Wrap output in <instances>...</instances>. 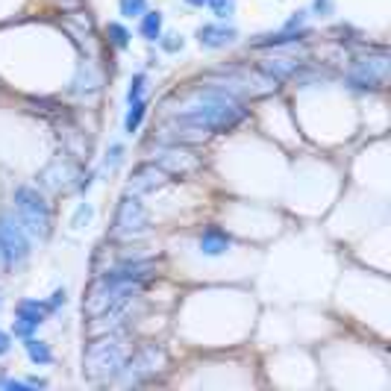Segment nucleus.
<instances>
[{
    "label": "nucleus",
    "mask_w": 391,
    "mask_h": 391,
    "mask_svg": "<svg viewBox=\"0 0 391 391\" xmlns=\"http://www.w3.org/2000/svg\"><path fill=\"white\" fill-rule=\"evenodd\" d=\"M121 154H124V147H121V145H115V147L109 150V156H106V168L115 171V168H118V162H121Z\"/></svg>",
    "instance_id": "obj_22"
},
{
    "label": "nucleus",
    "mask_w": 391,
    "mask_h": 391,
    "mask_svg": "<svg viewBox=\"0 0 391 391\" xmlns=\"http://www.w3.org/2000/svg\"><path fill=\"white\" fill-rule=\"evenodd\" d=\"M162 32V15L159 12H147L145 21H141V36H145L147 41H156Z\"/></svg>",
    "instance_id": "obj_15"
},
{
    "label": "nucleus",
    "mask_w": 391,
    "mask_h": 391,
    "mask_svg": "<svg viewBox=\"0 0 391 391\" xmlns=\"http://www.w3.org/2000/svg\"><path fill=\"white\" fill-rule=\"evenodd\" d=\"M145 9H147V0H121V15L127 18L145 15Z\"/></svg>",
    "instance_id": "obj_18"
},
{
    "label": "nucleus",
    "mask_w": 391,
    "mask_h": 391,
    "mask_svg": "<svg viewBox=\"0 0 391 391\" xmlns=\"http://www.w3.org/2000/svg\"><path fill=\"white\" fill-rule=\"evenodd\" d=\"M145 112H147V103L138 101L136 103H129V115H127V133H136L138 129V124H141V118H145Z\"/></svg>",
    "instance_id": "obj_16"
},
{
    "label": "nucleus",
    "mask_w": 391,
    "mask_h": 391,
    "mask_svg": "<svg viewBox=\"0 0 391 391\" xmlns=\"http://www.w3.org/2000/svg\"><path fill=\"white\" fill-rule=\"evenodd\" d=\"M9 344H12V341H9V335H6V332H0V356L9 353Z\"/></svg>",
    "instance_id": "obj_24"
},
{
    "label": "nucleus",
    "mask_w": 391,
    "mask_h": 391,
    "mask_svg": "<svg viewBox=\"0 0 391 391\" xmlns=\"http://www.w3.org/2000/svg\"><path fill=\"white\" fill-rule=\"evenodd\" d=\"M162 368H165V350L159 344H145L133 353V359L124 362V368L118 374H121V383L136 385V383H145V379L156 377Z\"/></svg>",
    "instance_id": "obj_3"
},
{
    "label": "nucleus",
    "mask_w": 391,
    "mask_h": 391,
    "mask_svg": "<svg viewBox=\"0 0 391 391\" xmlns=\"http://www.w3.org/2000/svg\"><path fill=\"white\" fill-rule=\"evenodd\" d=\"M209 6L215 9V15L218 18H230L233 9H235V0H209Z\"/></svg>",
    "instance_id": "obj_21"
},
{
    "label": "nucleus",
    "mask_w": 391,
    "mask_h": 391,
    "mask_svg": "<svg viewBox=\"0 0 391 391\" xmlns=\"http://www.w3.org/2000/svg\"><path fill=\"white\" fill-rule=\"evenodd\" d=\"M165 47H168V50H177V47H182V39H180V36H168Z\"/></svg>",
    "instance_id": "obj_23"
},
{
    "label": "nucleus",
    "mask_w": 391,
    "mask_h": 391,
    "mask_svg": "<svg viewBox=\"0 0 391 391\" xmlns=\"http://www.w3.org/2000/svg\"><path fill=\"white\" fill-rule=\"evenodd\" d=\"M50 306L47 303H39V300H24L18 306V324H15V332L18 335H30L32 330L39 327L41 321H45V312Z\"/></svg>",
    "instance_id": "obj_11"
},
{
    "label": "nucleus",
    "mask_w": 391,
    "mask_h": 391,
    "mask_svg": "<svg viewBox=\"0 0 391 391\" xmlns=\"http://www.w3.org/2000/svg\"><path fill=\"white\" fill-rule=\"evenodd\" d=\"M259 71H265L268 77H274L279 83V80H286L297 71V62L295 59H268V62H262V68Z\"/></svg>",
    "instance_id": "obj_14"
},
{
    "label": "nucleus",
    "mask_w": 391,
    "mask_h": 391,
    "mask_svg": "<svg viewBox=\"0 0 391 391\" xmlns=\"http://www.w3.org/2000/svg\"><path fill=\"white\" fill-rule=\"evenodd\" d=\"M59 303H65V288H62V291H56V295H53V303H50V306H59Z\"/></svg>",
    "instance_id": "obj_25"
},
{
    "label": "nucleus",
    "mask_w": 391,
    "mask_h": 391,
    "mask_svg": "<svg viewBox=\"0 0 391 391\" xmlns=\"http://www.w3.org/2000/svg\"><path fill=\"white\" fill-rule=\"evenodd\" d=\"M226 247H230V238L221 230H206L200 235V251L206 256H221V253H226Z\"/></svg>",
    "instance_id": "obj_13"
},
{
    "label": "nucleus",
    "mask_w": 391,
    "mask_h": 391,
    "mask_svg": "<svg viewBox=\"0 0 391 391\" xmlns=\"http://www.w3.org/2000/svg\"><path fill=\"white\" fill-rule=\"evenodd\" d=\"M80 177L77 165L68 159V156H56L53 162H47L39 173V182L45 186L47 191H68L74 186V180Z\"/></svg>",
    "instance_id": "obj_9"
},
{
    "label": "nucleus",
    "mask_w": 391,
    "mask_h": 391,
    "mask_svg": "<svg viewBox=\"0 0 391 391\" xmlns=\"http://www.w3.org/2000/svg\"><path fill=\"white\" fill-rule=\"evenodd\" d=\"M141 233H147V209L141 206L136 194H127V198L118 203L112 235L115 238H136Z\"/></svg>",
    "instance_id": "obj_5"
},
{
    "label": "nucleus",
    "mask_w": 391,
    "mask_h": 391,
    "mask_svg": "<svg viewBox=\"0 0 391 391\" xmlns=\"http://www.w3.org/2000/svg\"><path fill=\"white\" fill-rule=\"evenodd\" d=\"M127 362V341L124 335H97V341L89 344L83 359V377L92 379V383H101V379H109L124 368Z\"/></svg>",
    "instance_id": "obj_1"
},
{
    "label": "nucleus",
    "mask_w": 391,
    "mask_h": 391,
    "mask_svg": "<svg viewBox=\"0 0 391 391\" xmlns=\"http://www.w3.org/2000/svg\"><path fill=\"white\" fill-rule=\"evenodd\" d=\"M27 353H30V359L39 362V365H47V362L53 359L50 347H47L45 341H27Z\"/></svg>",
    "instance_id": "obj_17"
},
{
    "label": "nucleus",
    "mask_w": 391,
    "mask_h": 391,
    "mask_svg": "<svg viewBox=\"0 0 391 391\" xmlns=\"http://www.w3.org/2000/svg\"><path fill=\"white\" fill-rule=\"evenodd\" d=\"M233 39H235V30L233 27H224V24H206L198 30V41L203 47H226V45H233Z\"/></svg>",
    "instance_id": "obj_12"
},
{
    "label": "nucleus",
    "mask_w": 391,
    "mask_h": 391,
    "mask_svg": "<svg viewBox=\"0 0 391 391\" xmlns=\"http://www.w3.org/2000/svg\"><path fill=\"white\" fill-rule=\"evenodd\" d=\"M145 74H136V77H133V83H129V92H127V101L129 103H136L138 101V97H141V92H145Z\"/></svg>",
    "instance_id": "obj_20"
},
{
    "label": "nucleus",
    "mask_w": 391,
    "mask_h": 391,
    "mask_svg": "<svg viewBox=\"0 0 391 391\" xmlns=\"http://www.w3.org/2000/svg\"><path fill=\"white\" fill-rule=\"evenodd\" d=\"M109 39H112L115 47H127L129 45V32L121 24H109Z\"/></svg>",
    "instance_id": "obj_19"
},
{
    "label": "nucleus",
    "mask_w": 391,
    "mask_h": 391,
    "mask_svg": "<svg viewBox=\"0 0 391 391\" xmlns=\"http://www.w3.org/2000/svg\"><path fill=\"white\" fill-rule=\"evenodd\" d=\"M154 162L168 173V177H189L200 168V156L191 154V150L180 147V145H168L154 154Z\"/></svg>",
    "instance_id": "obj_7"
},
{
    "label": "nucleus",
    "mask_w": 391,
    "mask_h": 391,
    "mask_svg": "<svg viewBox=\"0 0 391 391\" xmlns=\"http://www.w3.org/2000/svg\"><path fill=\"white\" fill-rule=\"evenodd\" d=\"M15 212L21 226L27 230V235L32 238H47L50 233V209L45 198L32 189H18L15 191Z\"/></svg>",
    "instance_id": "obj_2"
},
{
    "label": "nucleus",
    "mask_w": 391,
    "mask_h": 391,
    "mask_svg": "<svg viewBox=\"0 0 391 391\" xmlns=\"http://www.w3.org/2000/svg\"><path fill=\"white\" fill-rule=\"evenodd\" d=\"M138 295H141V291H138ZM138 295H127L118 303H112L109 309H103L101 315H94L92 324H89V335H106V332H115L118 327H124V324L133 318L136 309H138V303H141Z\"/></svg>",
    "instance_id": "obj_6"
},
{
    "label": "nucleus",
    "mask_w": 391,
    "mask_h": 391,
    "mask_svg": "<svg viewBox=\"0 0 391 391\" xmlns=\"http://www.w3.org/2000/svg\"><path fill=\"white\" fill-rule=\"evenodd\" d=\"M385 80H388V56L385 53L359 59L350 71V83L356 89H379V85H385Z\"/></svg>",
    "instance_id": "obj_8"
},
{
    "label": "nucleus",
    "mask_w": 391,
    "mask_h": 391,
    "mask_svg": "<svg viewBox=\"0 0 391 391\" xmlns=\"http://www.w3.org/2000/svg\"><path fill=\"white\" fill-rule=\"evenodd\" d=\"M165 182H168V173L162 171L156 162H147V165H138L133 171L127 189H129V194H145V191H156L159 186H165Z\"/></svg>",
    "instance_id": "obj_10"
},
{
    "label": "nucleus",
    "mask_w": 391,
    "mask_h": 391,
    "mask_svg": "<svg viewBox=\"0 0 391 391\" xmlns=\"http://www.w3.org/2000/svg\"><path fill=\"white\" fill-rule=\"evenodd\" d=\"M189 3H194V6H203V3H209V0H189Z\"/></svg>",
    "instance_id": "obj_26"
},
{
    "label": "nucleus",
    "mask_w": 391,
    "mask_h": 391,
    "mask_svg": "<svg viewBox=\"0 0 391 391\" xmlns=\"http://www.w3.org/2000/svg\"><path fill=\"white\" fill-rule=\"evenodd\" d=\"M30 256L27 230L12 215H0V262L3 265H21Z\"/></svg>",
    "instance_id": "obj_4"
}]
</instances>
